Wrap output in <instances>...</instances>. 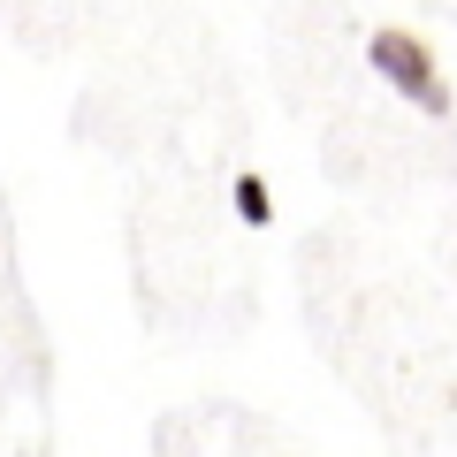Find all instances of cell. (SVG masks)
Here are the masks:
<instances>
[{
    "mask_svg": "<svg viewBox=\"0 0 457 457\" xmlns=\"http://www.w3.org/2000/svg\"><path fill=\"white\" fill-rule=\"evenodd\" d=\"M366 62L381 69V84H396V99H411L420 114H450V84H442V62L427 38L411 31H374L366 38Z\"/></svg>",
    "mask_w": 457,
    "mask_h": 457,
    "instance_id": "6da1fadb",
    "label": "cell"
},
{
    "mask_svg": "<svg viewBox=\"0 0 457 457\" xmlns=\"http://www.w3.org/2000/svg\"><path fill=\"white\" fill-rule=\"evenodd\" d=\"M228 198H237V213H245L252 228H260L267 213H275V198H267V183H260V176H237V191H228Z\"/></svg>",
    "mask_w": 457,
    "mask_h": 457,
    "instance_id": "7a4b0ae2",
    "label": "cell"
}]
</instances>
